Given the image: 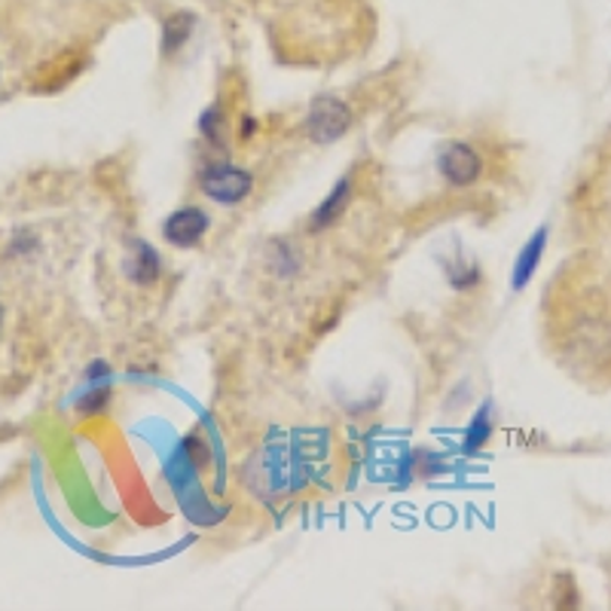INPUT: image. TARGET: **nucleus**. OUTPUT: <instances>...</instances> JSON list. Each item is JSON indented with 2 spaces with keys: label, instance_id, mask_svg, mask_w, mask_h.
Returning <instances> with one entry per match:
<instances>
[{
  "label": "nucleus",
  "instance_id": "nucleus-1",
  "mask_svg": "<svg viewBox=\"0 0 611 611\" xmlns=\"http://www.w3.org/2000/svg\"><path fill=\"white\" fill-rule=\"evenodd\" d=\"M309 134L318 144H328V141H340L349 129H352V110L349 105H343L340 98L333 95H318L309 107Z\"/></svg>",
  "mask_w": 611,
  "mask_h": 611
},
{
  "label": "nucleus",
  "instance_id": "nucleus-2",
  "mask_svg": "<svg viewBox=\"0 0 611 611\" xmlns=\"http://www.w3.org/2000/svg\"><path fill=\"white\" fill-rule=\"evenodd\" d=\"M254 178L251 172H245L239 165H211L209 172L202 175V193L214 199V202H242L245 196L251 193Z\"/></svg>",
  "mask_w": 611,
  "mask_h": 611
},
{
  "label": "nucleus",
  "instance_id": "nucleus-3",
  "mask_svg": "<svg viewBox=\"0 0 611 611\" xmlns=\"http://www.w3.org/2000/svg\"><path fill=\"white\" fill-rule=\"evenodd\" d=\"M437 168H440L444 180L453 184V187H471L480 178V172H483V160H480V153L471 144L453 141V144L440 150Z\"/></svg>",
  "mask_w": 611,
  "mask_h": 611
},
{
  "label": "nucleus",
  "instance_id": "nucleus-4",
  "mask_svg": "<svg viewBox=\"0 0 611 611\" xmlns=\"http://www.w3.org/2000/svg\"><path fill=\"white\" fill-rule=\"evenodd\" d=\"M209 214L202 209H196V205H184V209L172 211L168 218H165L163 224V236L168 245H175V248H196L202 236L209 233Z\"/></svg>",
  "mask_w": 611,
  "mask_h": 611
},
{
  "label": "nucleus",
  "instance_id": "nucleus-5",
  "mask_svg": "<svg viewBox=\"0 0 611 611\" xmlns=\"http://www.w3.org/2000/svg\"><path fill=\"white\" fill-rule=\"evenodd\" d=\"M544 245H548V226H541L536 236L526 242V248L520 251V260H517V267H514V287H517V291L526 287V282L532 279V272H536L538 263H541Z\"/></svg>",
  "mask_w": 611,
  "mask_h": 611
},
{
  "label": "nucleus",
  "instance_id": "nucleus-6",
  "mask_svg": "<svg viewBox=\"0 0 611 611\" xmlns=\"http://www.w3.org/2000/svg\"><path fill=\"white\" fill-rule=\"evenodd\" d=\"M193 15L190 13H175L165 19L163 25V56H175L180 46L187 44L190 31H193Z\"/></svg>",
  "mask_w": 611,
  "mask_h": 611
},
{
  "label": "nucleus",
  "instance_id": "nucleus-7",
  "mask_svg": "<svg viewBox=\"0 0 611 611\" xmlns=\"http://www.w3.org/2000/svg\"><path fill=\"white\" fill-rule=\"evenodd\" d=\"M349 199H352V180H340V187L333 190V196L325 199V205L315 214V226L333 224L343 214V205H349Z\"/></svg>",
  "mask_w": 611,
  "mask_h": 611
},
{
  "label": "nucleus",
  "instance_id": "nucleus-8",
  "mask_svg": "<svg viewBox=\"0 0 611 611\" xmlns=\"http://www.w3.org/2000/svg\"><path fill=\"white\" fill-rule=\"evenodd\" d=\"M134 282L150 284L160 275V257L150 248L148 242H134V267H132Z\"/></svg>",
  "mask_w": 611,
  "mask_h": 611
},
{
  "label": "nucleus",
  "instance_id": "nucleus-9",
  "mask_svg": "<svg viewBox=\"0 0 611 611\" xmlns=\"http://www.w3.org/2000/svg\"><path fill=\"white\" fill-rule=\"evenodd\" d=\"M490 410H483L474 422H471V434H468V449H474V447H483V440L490 437Z\"/></svg>",
  "mask_w": 611,
  "mask_h": 611
},
{
  "label": "nucleus",
  "instance_id": "nucleus-10",
  "mask_svg": "<svg viewBox=\"0 0 611 611\" xmlns=\"http://www.w3.org/2000/svg\"><path fill=\"white\" fill-rule=\"evenodd\" d=\"M0 328H3V306H0Z\"/></svg>",
  "mask_w": 611,
  "mask_h": 611
}]
</instances>
